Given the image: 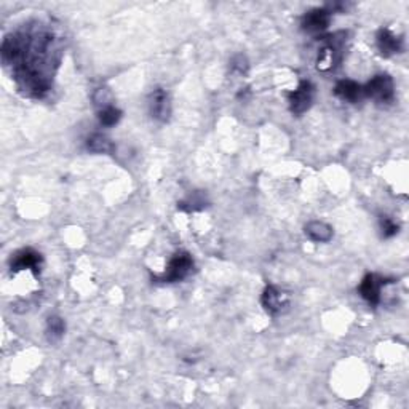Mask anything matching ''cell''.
I'll return each mask as SVG.
<instances>
[{
	"instance_id": "cell-1",
	"label": "cell",
	"mask_w": 409,
	"mask_h": 409,
	"mask_svg": "<svg viewBox=\"0 0 409 409\" xmlns=\"http://www.w3.org/2000/svg\"><path fill=\"white\" fill-rule=\"evenodd\" d=\"M61 50L55 34L40 24L8 34L2 42V61L13 69L19 90L32 98H44L51 90Z\"/></svg>"
},
{
	"instance_id": "cell-2",
	"label": "cell",
	"mask_w": 409,
	"mask_h": 409,
	"mask_svg": "<svg viewBox=\"0 0 409 409\" xmlns=\"http://www.w3.org/2000/svg\"><path fill=\"white\" fill-rule=\"evenodd\" d=\"M325 47L316 56V69L320 73L330 74L339 68L344 58V45L347 42V32H334L325 37Z\"/></svg>"
},
{
	"instance_id": "cell-3",
	"label": "cell",
	"mask_w": 409,
	"mask_h": 409,
	"mask_svg": "<svg viewBox=\"0 0 409 409\" xmlns=\"http://www.w3.org/2000/svg\"><path fill=\"white\" fill-rule=\"evenodd\" d=\"M363 93L365 98L374 99L377 104H390L395 99V84L390 75H374L366 85H363Z\"/></svg>"
},
{
	"instance_id": "cell-4",
	"label": "cell",
	"mask_w": 409,
	"mask_h": 409,
	"mask_svg": "<svg viewBox=\"0 0 409 409\" xmlns=\"http://www.w3.org/2000/svg\"><path fill=\"white\" fill-rule=\"evenodd\" d=\"M193 269V259L187 251H178L168 263V267L165 274H162L160 277H153L155 281L160 283H178L184 278L189 277V274Z\"/></svg>"
},
{
	"instance_id": "cell-5",
	"label": "cell",
	"mask_w": 409,
	"mask_h": 409,
	"mask_svg": "<svg viewBox=\"0 0 409 409\" xmlns=\"http://www.w3.org/2000/svg\"><path fill=\"white\" fill-rule=\"evenodd\" d=\"M314 95H315V88L312 85V82L309 80H303L298 85V88L289 91L288 93V102H289V109L294 115H303L307 111L310 109L312 102H314Z\"/></svg>"
},
{
	"instance_id": "cell-6",
	"label": "cell",
	"mask_w": 409,
	"mask_h": 409,
	"mask_svg": "<svg viewBox=\"0 0 409 409\" xmlns=\"http://www.w3.org/2000/svg\"><path fill=\"white\" fill-rule=\"evenodd\" d=\"M393 281L388 278H382L376 274H368L365 278L361 280L360 286H358V293L363 299L366 301L368 304L377 305L381 304L382 301V289L386 288L387 285H392Z\"/></svg>"
},
{
	"instance_id": "cell-7",
	"label": "cell",
	"mask_w": 409,
	"mask_h": 409,
	"mask_svg": "<svg viewBox=\"0 0 409 409\" xmlns=\"http://www.w3.org/2000/svg\"><path fill=\"white\" fill-rule=\"evenodd\" d=\"M42 254L32 248H24L13 254L12 260H10V269H12L13 274L21 272V270H32L34 275H39L40 270H42Z\"/></svg>"
},
{
	"instance_id": "cell-8",
	"label": "cell",
	"mask_w": 409,
	"mask_h": 409,
	"mask_svg": "<svg viewBox=\"0 0 409 409\" xmlns=\"http://www.w3.org/2000/svg\"><path fill=\"white\" fill-rule=\"evenodd\" d=\"M260 304H263L264 310L269 315L277 316L283 312L289 304V296L280 291L277 286L267 285L263 291V298H260Z\"/></svg>"
},
{
	"instance_id": "cell-9",
	"label": "cell",
	"mask_w": 409,
	"mask_h": 409,
	"mask_svg": "<svg viewBox=\"0 0 409 409\" xmlns=\"http://www.w3.org/2000/svg\"><path fill=\"white\" fill-rule=\"evenodd\" d=\"M149 109H151V115L155 120L163 122V124L170 120L171 99H170V95H168L167 90L155 88L152 91V95L149 98Z\"/></svg>"
},
{
	"instance_id": "cell-10",
	"label": "cell",
	"mask_w": 409,
	"mask_h": 409,
	"mask_svg": "<svg viewBox=\"0 0 409 409\" xmlns=\"http://www.w3.org/2000/svg\"><path fill=\"white\" fill-rule=\"evenodd\" d=\"M331 23V13L328 8H314L303 17L301 26L309 34H321L328 29Z\"/></svg>"
},
{
	"instance_id": "cell-11",
	"label": "cell",
	"mask_w": 409,
	"mask_h": 409,
	"mask_svg": "<svg viewBox=\"0 0 409 409\" xmlns=\"http://www.w3.org/2000/svg\"><path fill=\"white\" fill-rule=\"evenodd\" d=\"M376 44L379 53L382 56H386V58H390V56L401 53L403 51V39L398 37V35H395L388 29H381L379 32H377Z\"/></svg>"
},
{
	"instance_id": "cell-12",
	"label": "cell",
	"mask_w": 409,
	"mask_h": 409,
	"mask_svg": "<svg viewBox=\"0 0 409 409\" xmlns=\"http://www.w3.org/2000/svg\"><path fill=\"white\" fill-rule=\"evenodd\" d=\"M334 95L337 98L345 101V102H360L363 98H365V93H363V85L356 84L354 80L344 79L339 80L334 86Z\"/></svg>"
},
{
	"instance_id": "cell-13",
	"label": "cell",
	"mask_w": 409,
	"mask_h": 409,
	"mask_svg": "<svg viewBox=\"0 0 409 409\" xmlns=\"http://www.w3.org/2000/svg\"><path fill=\"white\" fill-rule=\"evenodd\" d=\"M305 235L312 242L316 243H328L332 238V229L328 224L321 221H312L305 226Z\"/></svg>"
},
{
	"instance_id": "cell-14",
	"label": "cell",
	"mask_w": 409,
	"mask_h": 409,
	"mask_svg": "<svg viewBox=\"0 0 409 409\" xmlns=\"http://www.w3.org/2000/svg\"><path fill=\"white\" fill-rule=\"evenodd\" d=\"M207 207H208V197L207 193L202 191L192 192L191 196L178 203V209H181V211H186V213L202 211V209H204Z\"/></svg>"
},
{
	"instance_id": "cell-15",
	"label": "cell",
	"mask_w": 409,
	"mask_h": 409,
	"mask_svg": "<svg viewBox=\"0 0 409 409\" xmlns=\"http://www.w3.org/2000/svg\"><path fill=\"white\" fill-rule=\"evenodd\" d=\"M86 149L93 153H109L114 151V144L107 136L101 135V133H95L86 140Z\"/></svg>"
},
{
	"instance_id": "cell-16",
	"label": "cell",
	"mask_w": 409,
	"mask_h": 409,
	"mask_svg": "<svg viewBox=\"0 0 409 409\" xmlns=\"http://www.w3.org/2000/svg\"><path fill=\"white\" fill-rule=\"evenodd\" d=\"M122 119V111L115 106H107L104 109H99L98 120L102 126H114Z\"/></svg>"
},
{
	"instance_id": "cell-17",
	"label": "cell",
	"mask_w": 409,
	"mask_h": 409,
	"mask_svg": "<svg viewBox=\"0 0 409 409\" xmlns=\"http://www.w3.org/2000/svg\"><path fill=\"white\" fill-rule=\"evenodd\" d=\"M47 332L50 341H59L66 332V323L64 320L58 315H51L47 320Z\"/></svg>"
},
{
	"instance_id": "cell-18",
	"label": "cell",
	"mask_w": 409,
	"mask_h": 409,
	"mask_svg": "<svg viewBox=\"0 0 409 409\" xmlns=\"http://www.w3.org/2000/svg\"><path fill=\"white\" fill-rule=\"evenodd\" d=\"M381 230L383 238H392L400 232V226L397 222H393L388 216H381Z\"/></svg>"
},
{
	"instance_id": "cell-19",
	"label": "cell",
	"mask_w": 409,
	"mask_h": 409,
	"mask_svg": "<svg viewBox=\"0 0 409 409\" xmlns=\"http://www.w3.org/2000/svg\"><path fill=\"white\" fill-rule=\"evenodd\" d=\"M95 104L99 107V109H104L107 106H112V95L107 88H98L93 95Z\"/></svg>"
},
{
	"instance_id": "cell-20",
	"label": "cell",
	"mask_w": 409,
	"mask_h": 409,
	"mask_svg": "<svg viewBox=\"0 0 409 409\" xmlns=\"http://www.w3.org/2000/svg\"><path fill=\"white\" fill-rule=\"evenodd\" d=\"M230 69L234 70V73L237 74H247L248 69H249V63L247 59V56L245 55H237L234 56L232 61H230Z\"/></svg>"
}]
</instances>
